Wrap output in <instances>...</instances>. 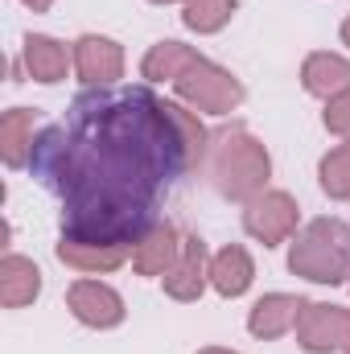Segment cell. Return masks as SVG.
I'll list each match as a JSON object with an SVG mask.
<instances>
[{
  "label": "cell",
  "instance_id": "obj_1",
  "mask_svg": "<svg viewBox=\"0 0 350 354\" xmlns=\"http://www.w3.org/2000/svg\"><path fill=\"white\" fill-rule=\"evenodd\" d=\"M210 132L149 87H91L33 140L29 169L58 198L62 235L132 248L161 223L177 177L206 161Z\"/></svg>",
  "mask_w": 350,
  "mask_h": 354
},
{
  "label": "cell",
  "instance_id": "obj_2",
  "mask_svg": "<svg viewBox=\"0 0 350 354\" xmlns=\"http://www.w3.org/2000/svg\"><path fill=\"white\" fill-rule=\"evenodd\" d=\"M202 169L210 177V185L227 198V202H252L268 189V177H272V157L264 149V140H256L248 128L231 124V128H219L210 132V145H206V161Z\"/></svg>",
  "mask_w": 350,
  "mask_h": 354
},
{
  "label": "cell",
  "instance_id": "obj_3",
  "mask_svg": "<svg viewBox=\"0 0 350 354\" xmlns=\"http://www.w3.org/2000/svg\"><path fill=\"white\" fill-rule=\"evenodd\" d=\"M288 272L313 284H347L350 280V223L313 218L297 231L288 248Z\"/></svg>",
  "mask_w": 350,
  "mask_h": 354
},
{
  "label": "cell",
  "instance_id": "obj_4",
  "mask_svg": "<svg viewBox=\"0 0 350 354\" xmlns=\"http://www.w3.org/2000/svg\"><path fill=\"white\" fill-rule=\"evenodd\" d=\"M169 87L177 91V99H181L190 111H206V115H231V111L248 99L243 83H239L227 66H219V62H210V58H202V54H194V58L185 62V71L177 75Z\"/></svg>",
  "mask_w": 350,
  "mask_h": 354
},
{
  "label": "cell",
  "instance_id": "obj_5",
  "mask_svg": "<svg viewBox=\"0 0 350 354\" xmlns=\"http://www.w3.org/2000/svg\"><path fill=\"white\" fill-rule=\"evenodd\" d=\"M297 346L305 354H334L350 346V309L330 301H305L297 317Z\"/></svg>",
  "mask_w": 350,
  "mask_h": 354
},
{
  "label": "cell",
  "instance_id": "obj_6",
  "mask_svg": "<svg viewBox=\"0 0 350 354\" xmlns=\"http://www.w3.org/2000/svg\"><path fill=\"white\" fill-rule=\"evenodd\" d=\"M297 218L301 214H297V198L293 194L264 189L260 198H252L248 210H243V231L264 248H280L284 239L297 235Z\"/></svg>",
  "mask_w": 350,
  "mask_h": 354
},
{
  "label": "cell",
  "instance_id": "obj_7",
  "mask_svg": "<svg viewBox=\"0 0 350 354\" xmlns=\"http://www.w3.org/2000/svg\"><path fill=\"white\" fill-rule=\"evenodd\" d=\"M66 305L91 330H116L124 322V313H128L124 297L111 284H103V280H75L71 292H66Z\"/></svg>",
  "mask_w": 350,
  "mask_h": 354
},
{
  "label": "cell",
  "instance_id": "obj_8",
  "mask_svg": "<svg viewBox=\"0 0 350 354\" xmlns=\"http://www.w3.org/2000/svg\"><path fill=\"white\" fill-rule=\"evenodd\" d=\"M161 280H165V297H174L181 305L198 301V297L206 292V284H210V256H206V243H202L198 235H185L177 264L169 268Z\"/></svg>",
  "mask_w": 350,
  "mask_h": 354
},
{
  "label": "cell",
  "instance_id": "obj_9",
  "mask_svg": "<svg viewBox=\"0 0 350 354\" xmlns=\"http://www.w3.org/2000/svg\"><path fill=\"white\" fill-rule=\"evenodd\" d=\"M75 71L91 87H116V79L124 75V46L103 33H83L75 41Z\"/></svg>",
  "mask_w": 350,
  "mask_h": 354
},
{
  "label": "cell",
  "instance_id": "obj_10",
  "mask_svg": "<svg viewBox=\"0 0 350 354\" xmlns=\"http://www.w3.org/2000/svg\"><path fill=\"white\" fill-rule=\"evenodd\" d=\"M21 62H25V75H29L33 83L54 87V83L66 79V71H71V62H75V50H66V46H62L58 37H50V33H25V41H21Z\"/></svg>",
  "mask_w": 350,
  "mask_h": 354
},
{
  "label": "cell",
  "instance_id": "obj_11",
  "mask_svg": "<svg viewBox=\"0 0 350 354\" xmlns=\"http://www.w3.org/2000/svg\"><path fill=\"white\" fill-rule=\"evenodd\" d=\"M181 239H185V235H177L174 223L161 218L149 235H140V239L132 243V268H136L140 276H165V272L177 264V256H181Z\"/></svg>",
  "mask_w": 350,
  "mask_h": 354
},
{
  "label": "cell",
  "instance_id": "obj_12",
  "mask_svg": "<svg viewBox=\"0 0 350 354\" xmlns=\"http://www.w3.org/2000/svg\"><path fill=\"white\" fill-rule=\"evenodd\" d=\"M301 309H305V297H293V292H268V297H260V301L252 305V313H248V330H252L256 338H264V342L284 338L288 330H297Z\"/></svg>",
  "mask_w": 350,
  "mask_h": 354
},
{
  "label": "cell",
  "instance_id": "obj_13",
  "mask_svg": "<svg viewBox=\"0 0 350 354\" xmlns=\"http://www.w3.org/2000/svg\"><path fill=\"white\" fill-rule=\"evenodd\" d=\"M252 280H256V264H252L248 248L227 243L223 252L210 256V288H214L219 297L235 301V297H243V292L252 288Z\"/></svg>",
  "mask_w": 350,
  "mask_h": 354
},
{
  "label": "cell",
  "instance_id": "obj_14",
  "mask_svg": "<svg viewBox=\"0 0 350 354\" xmlns=\"http://www.w3.org/2000/svg\"><path fill=\"white\" fill-rule=\"evenodd\" d=\"M37 292H42V268L17 252H8L0 260V305L21 309V305H33Z\"/></svg>",
  "mask_w": 350,
  "mask_h": 354
},
{
  "label": "cell",
  "instance_id": "obj_15",
  "mask_svg": "<svg viewBox=\"0 0 350 354\" xmlns=\"http://www.w3.org/2000/svg\"><path fill=\"white\" fill-rule=\"evenodd\" d=\"M301 83H305L309 95H317V99H334V95L350 91V62L342 54L317 50V54H309L301 62Z\"/></svg>",
  "mask_w": 350,
  "mask_h": 354
},
{
  "label": "cell",
  "instance_id": "obj_16",
  "mask_svg": "<svg viewBox=\"0 0 350 354\" xmlns=\"http://www.w3.org/2000/svg\"><path fill=\"white\" fill-rule=\"evenodd\" d=\"M33 107H8L0 115V161L8 169H21L29 165V153H33Z\"/></svg>",
  "mask_w": 350,
  "mask_h": 354
},
{
  "label": "cell",
  "instance_id": "obj_17",
  "mask_svg": "<svg viewBox=\"0 0 350 354\" xmlns=\"http://www.w3.org/2000/svg\"><path fill=\"white\" fill-rule=\"evenodd\" d=\"M58 260L66 268H75V272H116V268L128 260V252L132 248H124V243H79V239H58Z\"/></svg>",
  "mask_w": 350,
  "mask_h": 354
},
{
  "label": "cell",
  "instance_id": "obj_18",
  "mask_svg": "<svg viewBox=\"0 0 350 354\" xmlns=\"http://www.w3.org/2000/svg\"><path fill=\"white\" fill-rule=\"evenodd\" d=\"M194 54H198V50H190L185 41H169V37H165V41L149 46V54H145V62H140V75H145L149 83H174Z\"/></svg>",
  "mask_w": 350,
  "mask_h": 354
},
{
  "label": "cell",
  "instance_id": "obj_19",
  "mask_svg": "<svg viewBox=\"0 0 350 354\" xmlns=\"http://www.w3.org/2000/svg\"><path fill=\"white\" fill-rule=\"evenodd\" d=\"M181 21H185V29H194V33H219L227 21H231V12H235V0H181Z\"/></svg>",
  "mask_w": 350,
  "mask_h": 354
},
{
  "label": "cell",
  "instance_id": "obj_20",
  "mask_svg": "<svg viewBox=\"0 0 350 354\" xmlns=\"http://www.w3.org/2000/svg\"><path fill=\"white\" fill-rule=\"evenodd\" d=\"M317 177H322V189H326L334 202L350 198V140L347 145H338V149H330V153L322 157Z\"/></svg>",
  "mask_w": 350,
  "mask_h": 354
},
{
  "label": "cell",
  "instance_id": "obj_21",
  "mask_svg": "<svg viewBox=\"0 0 350 354\" xmlns=\"http://www.w3.org/2000/svg\"><path fill=\"white\" fill-rule=\"evenodd\" d=\"M322 124H326V132H334L338 140H350V91L334 95V99H326Z\"/></svg>",
  "mask_w": 350,
  "mask_h": 354
},
{
  "label": "cell",
  "instance_id": "obj_22",
  "mask_svg": "<svg viewBox=\"0 0 350 354\" xmlns=\"http://www.w3.org/2000/svg\"><path fill=\"white\" fill-rule=\"evenodd\" d=\"M25 4H29L33 12H50V4H54V0H25Z\"/></svg>",
  "mask_w": 350,
  "mask_h": 354
},
{
  "label": "cell",
  "instance_id": "obj_23",
  "mask_svg": "<svg viewBox=\"0 0 350 354\" xmlns=\"http://www.w3.org/2000/svg\"><path fill=\"white\" fill-rule=\"evenodd\" d=\"M198 354H235V351H227V346H206V351H198Z\"/></svg>",
  "mask_w": 350,
  "mask_h": 354
},
{
  "label": "cell",
  "instance_id": "obj_24",
  "mask_svg": "<svg viewBox=\"0 0 350 354\" xmlns=\"http://www.w3.org/2000/svg\"><path fill=\"white\" fill-rule=\"evenodd\" d=\"M342 46H350V17L342 21Z\"/></svg>",
  "mask_w": 350,
  "mask_h": 354
},
{
  "label": "cell",
  "instance_id": "obj_25",
  "mask_svg": "<svg viewBox=\"0 0 350 354\" xmlns=\"http://www.w3.org/2000/svg\"><path fill=\"white\" fill-rule=\"evenodd\" d=\"M153 4H177V0H153Z\"/></svg>",
  "mask_w": 350,
  "mask_h": 354
},
{
  "label": "cell",
  "instance_id": "obj_26",
  "mask_svg": "<svg viewBox=\"0 0 350 354\" xmlns=\"http://www.w3.org/2000/svg\"><path fill=\"white\" fill-rule=\"evenodd\" d=\"M347 354H350V351H347Z\"/></svg>",
  "mask_w": 350,
  "mask_h": 354
}]
</instances>
